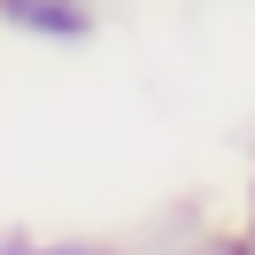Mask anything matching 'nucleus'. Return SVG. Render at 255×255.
<instances>
[{
    "instance_id": "obj_1",
    "label": "nucleus",
    "mask_w": 255,
    "mask_h": 255,
    "mask_svg": "<svg viewBox=\"0 0 255 255\" xmlns=\"http://www.w3.org/2000/svg\"><path fill=\"white\" fill-rule=\"evenodd\" d=\"M0 31L31 47H85L101 31V0H0Z\"/></svg>"
},
{
    "instance_id": "obj_2",
    "label": "nucleus",
    "mask_w": 255,
    "mask_h": 255,
    "mask_svg": "<svg viewBox=\"0 0 255 255\" xmlns=\"http://www.w3.org/2000/svg\"><path fill=\"white\" fill-rule=\"evenodd\" d=\"M23 255H124V248H109V240H78V232H62V240H31Z\"/></svg>"
},
{
    "instance_id": "obj_3",
    "label": "nucleus",
    "mask_w": 255,
    "mask_h": 255,
    "mask_svg": "<svg viewBox=\"0 0 255 255\" xmlns=\"http://www.w3.org/2000/svg\"><path fill=\"white\" fill-rule=\"evenodd\" d=\"M178 255H255V248H248L240 232H193V240H186Z\"/></svg>"
},
{
    "instance_id": "obj_4",
    "label": "nucleus",
    "mask_w": 255,
    "mask_h": 255,
    "mask_svg": "<svg viewBox=\"0 0 255 255\" xmlns=\"http://www.w3.org/2000/svg\"><path fill=\"white\" fill-rule=\"evenodd\" d=\"M240 240L255 248V162H248V201H240Z\"/></svg>"
},
{
    "instance_id": "obj_5",
    "label": "nucleus",
    "mask_w": 255,
    "mask_h": 255,
    "mask_svg": "<svg viewBox=\"0 0 255 255\" xmlns=\"http://www.w3.org/2000/svg\"><path fill=\"white\" fill-rule=\"evenodd\" d=\"M31 248V224H0V255H23Z\"/></svg>"
}]
</instances>
